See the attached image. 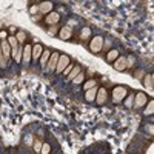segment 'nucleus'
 Returning <instances> with one entry per match:
<instances>
[{
	"label": "nucleus",
	"mask_w": 154,
	"mask_h": 154,
	"mask_svg": "<svg viewBox=\"0 0 154 154\" xmlns=\"http://www.w3.org/2000/svg\"><path fill=\"white\" fill-rule=\"evenodd\" d=\"M83 80H85V74L83 72H80L79 75H77V77H74V83H83Z\"/></svg>",
	"instance_id": "29"
},
{
	"label": "nucleus",
	"mask_w": 154,
	"mask_h": 154,
	"mask_svg": "<svg viewBox=\"0 0 154 154\" xmlns=\"http://www.w3.org/2000/svg\"><path fill=\"white\" fill-rule=\"evenodd\" d=\"M59 56L60 53H51V57L46 63V66H45V71H56V66H57V60H59Z\"/></svg>",
	"instance_id": "6"
},
{
	"label": "nucleus",
	"mask_w": 154,
	"mask_h": 154,
	"mask_svg": "<svg viewBox=\"0 0 154 154\" xmlns=\"http://www.w3.org/2000/svg\"><path fill=\"white\" fill-rule=\"evenodd\" d=\"M32 46L31 45H25L23 46V56H22V63L25 66H28L29 65V62L32 60Z\"/></svg>",
	"instance_id": "5"
},
{
	"label": "nucleus",
	"mask_w": 154,
	"mask_h": 154,
	"mask_svg": "<svg viewBox=\"0 0 154 154\" xmlns=\"http://www.w3.org/2000/svg\"><path fill=\"white\" fill-rule=\"evenodd\" d=\"M31 140H32V136H28V137H26V145H32Z\"/></svg>",
	"instance_id": "36"
},
{
	"label": "nucleus",
	"mask_w": 154,
	"mask_h": 154,
	"mask_svg": "<svg viewBox=\"0 0 154 154\" xmlns=\"http://www.w3.org/2000/svg\"><path fill=\"white\" fill-rule=\"evenodd\" d=\"M49 57H51V53H49V49H43V53H42V57L38 59L40 60V66H46V63H48V60H49Z\"/></svg>",
	"instance_id": "19"
},
{
	"label": "nucleus",
	"mask_w": 154,
	"mask_h": 154,
	"mask_svg": "<svg viewBox=\"0 0 154 154\" xmlns=\"http://www.w3.org/2000/svg\"><path fill=\"white\" fill-rule=\"evenodd\" d=\"M143 75H145V72H143L142 69H139L137 72H134V77H136V79H140V80L143 79Z\"/></svg>",
	"instance_id": "33"
},
{
	"label": "nucleus",
	"mask_w": 154,
	"mask_h": 154,
	"mask_svg": "<svg viewBox=\"0 0 154 154\" xmlns=\"http://www.w3.org/2000/svg\"><path fill=\"white\" fill-rule=\"evenodd\" d=\"M60 20V14L59 12H49L48 16H45V23L48 25V26H54V25H57Z\"/></svg>",
	"instance_id": "9"
},
{
	"label": "nucleus",
	"mask_w": 154,
	"mask_h": 154,
	"mask_svg": "<svg viewBox=\"0 0 154 154\" xmlns=\"http://www.w3.org/2000/svg\"><path fill=\"white\" fill-rule=\"evenodd\" d=\"M22 56H23V45H19L17 48L11 49V57L16 62H22Z\"/></svg>",
	"instance_id": "12"
},
{
	"label": "nucleus",
	"mask_w": 154,
	"mask_h": 154,
	"mask_svg": "<svg viewBox=\"0 0 154 154\" xmlns=\"http://www.w3.org/2000/svg\"><path fill=\"white\" fill-rule=\"evenodd\" d=\"M8 66V60L3 57V56H0V68H2V69H5Z\"/></svg>",
	"instance_id": "31"
},
{
	"label": "nucleus",
	"mask_w": 154,
	"mask_h": 154,
	"mask_svg": "<svg viewBox=\"0 0 154 154\" xmlns=\"http://www.w3.org/2000/svg\"><path fill=\"white\" fill-rule=\"evenodd\" d=\"M59 29H60V28L57 26V25H54V26H49L46 32H48L49 35H57V34H59Z\"/></svg>",
	"instance_id": "27"
},
{
	"label": "nucleus",
	"mask_w": 154,
	"mask_h": 154,
	"mask_svg": "<svg viewBox=\"0 0 154 154\" xmlns=\"http://www.w3.org/2000/svg\"><path fill=\"white\" fill-rule=\"evenodd\" d=\"M142 83L146 89H149V91H152L154 88V83H152V74H145L143 79H142Z\"/></svg>",
	"instance_id": "15"
},
{
	"label": "nucleus",
	"mask_w": 154,
	"mask_h": 154,
	"mask_svg": "<svg viewBox=\"0 0 154 154\" xmlns=\"http://www.w3.org/2000/svg\"><path fill=\"white\" fill-rule=\"evenodd\" d=\"M103 37L102 35H96V37H93L91 38V42H89V51L91 53H94V54H99L100 51H102V48H103Z\"/></svg>",
	"instance_id": "2"
},
{
	"label": "nucleus",
	"mask_w": 154,
	"mask_h": 154,
	"mask_svg": "<svg viewBox=\"0 0 154 154\" xmlns=\"http://www.w3.org/2000/svg\"><path fill=\"white\" fill-rule=\"evenodd\" d=\"M80 72H82V66L80 65H74L72 69H71V72L68 74V80H74V77H77Z\"/></svg>",
	"instance_id": "18"
},
{
	"label": "nucleus",
	"mask_w": 154,
	"mask_h": 154,
	"mask_svg": "<svg viewBox=\"0 0 154 154\" xmlns=\"http://www.w3.org/2000/svg\"><path fill=\"white\" fill-rule=\"evenodd\" d=\"M128 96V88L126 86H116L112 89V102L114 103H120L123 99Z\"/></svg>",
	"instance_id": "1"
},
{
	"label": "nucleus",
	"mask_w": 154,
	"mask_h": 154,
	"mask_svg": "<svg viewBox=\"0 0 154 154\" xmlns=\"http://www.w3.org/2000/svg\"><path fill=\"white\" fill-rule=\"evenodd\" d=\"M49 151H51V146H49V143L43 142V145H42V149H40V154H49Z\"/></svg>",
	"instance_id": "28"
},
{
	"label": "nucleus",
	"mask_w": 154,
	"mask_h": 154,
	"mask_svg": "<svg viewBox=\"0 0 154 154\" xmlns=\"http://www.w3.org/2000/svg\"><path fill=\"white\" fill-rule=\"evenodd\" d=\"M97 86H94V88H91V89H86L85 91V99H86V102H94L96 100V94H97Z\"/></svg>",
	"instance_id": "16"
},
{
	"label": "nucleus",
	"mask_w": 154,
	"mask_h": 154,
	"mask_svg": "<svg viewBox=\"0 0 154 154\" xmlns=\"http://www.w3.org/2000/svg\"><path fill=\"white\" fill-rule=\"evenodd\" d=\"M8 43H9V46H11V49H14V48H17L19 46V42H17V38H16V35H9L8 38Z\"/></svg>",
	"instance_id": "23"
},
{
	"label": "nucleus",
	"mask_w": 154,
	"mask_h": 154,
	"mask_svg": "<svg viewBox=\"0 0 154 154\" xmlns=\"http://www.w3.org/2000/svg\"><path fill=\"white\" fill-rule=\"evenodd\" d=\"M69 65V56L66 54H60L59 56V60H57V66H56V72L57 74H62L65 71V68Z\"/></svg>",
	"instance_id": "3"
},
{
	"label": "nucleus",
	"mask_w": 154,
	"mask_h": 154,
	"mask_svg": "<svg viewBox=\"0 0 154 154\" xmlns=\"http://www.w3.org/2000/svg\"><path fill=\"white\" fill-rule=\"evenodd\" d=\"M71 69H72V66H71V65H68V66L65 68V71H63V74H65V75H68V74L71 72Z\"/></svg>",
	"instance_id": "34"
},
{
	"label": "nucleus",
	"mask_w": 154,
	"mask_h": 154,
	"mask_svg": "<svg viewBox=\"0 0 154 154\" xmlns=\"http://www.w3.org/2000/svg\"><path fill=\"white\" fill-rule=\"evenodd\" d=\"M0 56H3V54H2V43H0Z\"/></svg>",
	"instance_id": "37"
},
{
	"label": "nucleus",
	"mask_w": 154,
	"mask_h": 154,
	"mask_svg": "<svg viewBox=\"0 0 154 154\" xmlns=\"http://www.w3.org/2000/svg\"><path fill=\"white\" fill-rule=\"evenodd\" d=\"M146 102H148V97H146L145 93H137V94H134V103H133V106L142 108L143 105H146Z\"/></svg>",
	"instance_id": "7"
},
{
	"label": "nucleus",
	"mask_w": 154,
	"mask_h": 154,
	"mask_svg": "<svg viewBox=\"0 0 154 154\" xmlns=\"http://www.w3.org/2000/svg\"><path fill=\"white\" fill-rule=\"evenodd\" d=\"M108 100V91L105 88H99L97 89V94H96V102L97 105H105Z\"/></svg>",
	"instance_id": "8"
},
{
	"label": "nucleus",
	"mask_w": 154,
	"mask_h": 154,
	"mask_svg": "<svg viewBox=\"0 0 154 154\" xmlns=\"http://www.w3.org/2000/svg\"><path fill=\"white\" fill-rule=\"evenodd\" d=\"M152 112H154V102L149 100V103H148L146 108H145V116H151Z\"/></svg>",
	"instance_id": "26"
},
{
	"label": "nucleus",
	"mask_w": 154,
	"mask_h": 154,
	"mask_svg": "<svg viewBox=\"0 0 154 154\" xmlns=\"http://www.w3.org/2000/svg\"><path fill=\"white\" fill-rule=\"evenodd\" d=\"M89 37H91V29H89V28H83L80 31V40L82 42H86Z\"/></svg>",
	"instance_id": "20"
},
{
	"label": "nucleus",
	"mask_w": 154,
	"mask_h": 154,
	"mask_svg": "<svg viewBox=\"0 0 154 154\" xmlns=\"http://www.w3.org/2000/svg\"><path fill=\"white\" fill-rule=\"evenodd\" d=\"M114 69L119 71V72H122V71L126 69V59L123 56H119V59L114 62Z\"/></svg>",
	"instance_id": "11"
},
{
	"label": "nucleus",
	"mask_w": 154,
	"mask_h": 154,
	"mask_svg": "<svg viewBox=\"0 0 154 154\" xmlns=\"http://www.w3.org/2000/svg\"><path fill=\"white\" fill-rule=\"evenodd\" d=\"M94 86H97V80H96V79H89V80H86V82L83 83V89H85V91H86V89L94 88Z\"/></svg>",
	"instance_id": "22"
},
{
	"label": "nucleus",
	"mask_w": 154,
	"mask_h": 154,
	"mask_svg": "<svg viewBox=\"0 0 154 154\" xmlns=\"http://www.w3.org/2000/svg\"><path fill=\"white\" fill-rule=\"evenodd\" d=\"M42 145H43V142L40 139H35L34 142H32V149L37 152V154H40V149H42Z\"/></svg>",
	"instance_id": "21"
},
{
	"label": "nucleus",
	"mask_w": 154,
	"mask_h": 154,
	"mask_svg": "<svg viewBox=\"0 0 154 154\" xmlns=\"http://www.w3.org/2000/svg\"><path fill=\"white\" fill-rule=\"evenodd\" d=\"M42 53H43V48H42V45L40 43H35L34 46H32V60L34 62H37V59H40L42 57Z\"/></svg>",
	"instance_id": "13"
},
{
	"label": "nucleus",
	"mask_w": 154,
	"mask_h": 154,
	"mask_svg": "<svg viewBox=\"0 0 154 154\" xmlns=\"http://www.w3.org/2000/svg\"><path fill=\"white\" fill-rule=\"evenodd\" d=\"M72 34H74V29H72L71 26H68V25H65V26H62V28L59 29L57 37L62 38V40H69V38L72 37Z\"/></svg>",
	"instance_id": "4"
},
{
	"label": "nucleus",
	"mask_w": 154,
	"mask_h": 154,
	"mask_svg": "<svg viewBox=\"0 0 154 154\" xmlns=\"http://www.w3.org/2000/svg\"><path fill=\"white\" fill-rule=\"evenodd\" d=\"M119 56H120V54H119L117 49H109L108 53H106V62H108V63H114L116 60L119 59Z\"/></svg>",
	"instance_id": "17"
},
{
	"label": "nucleus",
	"mask_w": 154,
	"mask_h": 154,
	"mask_svg": "<svg viewBox=\"0 0 154 154\" xmlns=\"http://www.w3.org/2000/svg\"><path fill=\"white\" fill-rule=\"evenodd\" d=\"M53 8H54L53 2H42V3H38V12H40V14H45V16H48L49 12H53Z\"/></svg>",
	"instance_id": "10"
},
{
	"label": "nucleus",
	"mask_w": 154,
	"mask_h": 154,
	"mask_svg": "<svg viewBox=\"0 0 154 154\" xmlns=\"http://www.w3.org/2000/svg\"><path fill=\"white\" fill-rule=\"evenodd\" d=\"M133 65H134V56H130L126 59V69L128 68H133Z\"/></svg>",
	"instance_id": "30"
},
{
	"label": "nucleus",
	"mask_w": 154,
	"mask_h": 154,
	"mask_svg": "<svg viewBox=\"0 0 154 154\" xmlns=\"http://www.w3.org/2000/svg\"><path fill=\"white\" fill-rule=\"evenodd\" d=\"M38 12V5H32V6H29V14L31 16H35Z\"/></svg>",
	"instance_id": "32"
},
{
	"label": "nucleus",
	"mask_w": 154,
	"mask_h": 154,
	"mask_svg": "<svg viewBox=\"0 0 154 154\" xmlns=\"http://www.w3.org/2000/svg\"><path fill=\"white\" fill-rule=\"evenodd\" d=\"M133 103H134V94L130 93V94L126 96V99H125V106H126V108H131Z\"/></svg>",
	"instance_id": "24"
},
{
	"label": "nucleus",
	"mask_w": 154,
	"mask_h": 154,
	"mask_svg": "<svg viewBox=\"0 0 154 154\" xmlns=\"http://www.w3.org/2000/svg\"><path fill=\"white\" fill-rule=\"evenodd\" d=\"M0 38H2V40H6V32L5 31H0Z\"/></svg>",
	"instance_id": "35"
},
{
	"label": "nucleus",
	"mask_w": 154,
	"mask_h": 154,
	"mask_svg": "<svg viewBox=\"0 0 154 154\" xmlns=\"http://www.w3.org/2000/svg\"><path fill=\"white\" fill-rule=\"evenodd\" d=\"M0 43H2V54H3V57L6 60H9L11 59V46H9L8 40H2Z\"/></svg>",
	"instance_id": "14"
},
{
	"label": "nucleus",
	"mask_w": 154,
	"mask_h": 154,
	"mask_svg": "<svg viewBox=\"0 0 154 154\" xmlns=\"http://www.w3.org/2000/svg\"><path fill=\"white\" fill-rule=\"evenodd\" d=\"M16 38H17L19 45H22V43H25V40H26V34H25L23 31H17V35H16Z\"/></svg>",
	"instance_id": "25"
}]
</instances>
